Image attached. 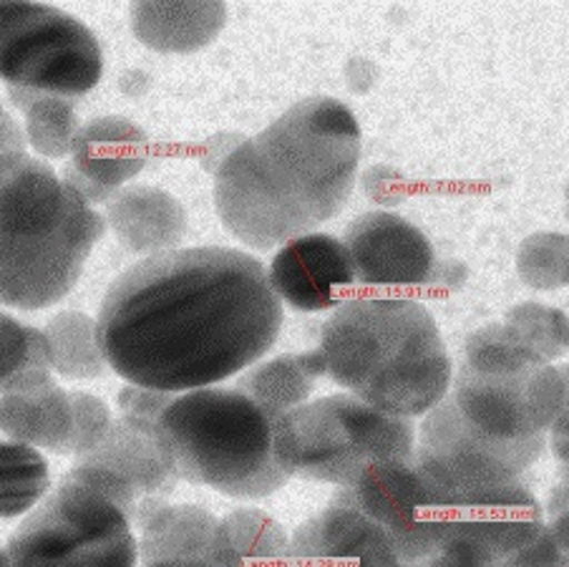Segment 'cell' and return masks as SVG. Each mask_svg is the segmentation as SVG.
Returning <instances> with one entry per match:
<instances>
[{"label":"cell","instance_id":"cell-1","mask_svg":"<svg viewBox=\"0 0 569 567\" xmlns=\"http://www.w3.org/2000/svg\"><path fill=\"white\" fill-rule=\"evenodd\" d=\"M264 265L232 248H184L139 260L99 310L109 368L144 389L187 394L258 364L282 328Z\"/></svg>","mask_w":569,"mask_h":567},{"label":"cell","instance_id":"cell-2","mask_svg":"<svg viewBox=\"0 0 569 567\" xmlns=\"http://www.w3.org/2000/svg\"><path fill=\"white\" fill-rule=\"evenodd\" d=\"M358 162L360 127L353 111L330 97L302 99L220 159L217 212L237 240L272 250L343 210Z\"/></svg>","mask_w":569,"mask_h":567},{"label":"cell","instance_id":"cell-3","mask_svg":"<svg viewBox=\"0 0 569 567\" xmlns=\"http://www.w3.org/2000/svg\"><path fill=\"white\" fill-rule=\"evenodd\" d=\"M328 376L386 414L426 416L449 396L451 358L431 310L413 298H348L322 324Z\"/></svg>","mask_w":569,"mask_h":567},{"label":"cell","instance_id":"cell-4","mask_svg":"<svg viewBox=\"0 0 569 567\" xmlns=\"http://www.w3.org/2000/svg\"><path fill=\"white\" fill-rule=\"evenodd\" d=\"M107 232V217L41 159L0 155V302L43 310L63 300Z\"/></svg>","mask_w":569,"mask_h":567},{"label":"cell","instance_id":"cell-5","mask_svg":"<svg viewBox=\"0 0 569 567\" xmlns=\"http://www.w3.org/2000/svg\"><path fill=\"white\" fill-rule=\"evenodd\" d=\"M274 416L237 389L177 394L159 421L179 479L237 499H262L290 475L274 454Z\"/></svg>","mask_w":569,"mask_h":567},{"label":"cell","instance_id":"cell-6","mask_svg":"<svg viewBox=\"0 0 569 567\" xmlns=\"http://www.w3.org/2000/svg\"><path fill=\"white\" fill-rule=\"evenodd\" d=\"M451 399L471 427L491 439H529L552 429L565 401L559 368L505 324L467 338Z\"/></svg>","mask_w":569,"mask_h":567},{"label":"cell","instance_id":"cell-7","mask_svg":"<svg viewBox=\"0 0 569 567\" xmlns=\"http://www.w3.org/2000/svg\"><path fill=\"white\" fill-rule=\"evenodd\" d=\"M274 454L290 477L348 487L376 465L411 461L416 429L353 394H333L282 416Z\"/></svg>","mask_w":569,"mask_h":567},{"label":"cell","instance_id":"cell-8","mask_svg":"<svg viewBox=\"0 0 569 567\" xmlns=\"http://www.w3.org/2000/svg\"><path fill=\"white\" fill-rule=\"evenodd\" d=\"M8 567H137L134 527L93 489L59 481L6 545Z\"/></svg>","mask_w":569,"mask_h":567},{"label":"cell","instance_id":"cell-9","mask_svg":"<svg viewBox=\"0 0 569 567\" xmlns=\"http://www.w3.org/2000/svg\"><path fill=\"white\" fill-rule=\"evenodd\" d=\"M101 76V43L79 18L46 3H0V79L8 89L79 99Z\"/></svg>","mask_w":569,"mask_h":567},{"label":"cell","instance_id":"cell-10","mask_svg":"<svg viewBox=\"0 0 569 567\" xmlns=\"http://www.w3.org/2000/svg\"><path fill=\"white\" fill-rule=\"evenodd\" d=\"M61 481L107 497L127 515L131 527L141 529L151 515L167 505L179 475L159 424L119 416L101 447L76 459Z\"/></svg>","mask_w":569,"mask_h":567},{"label":"cell","instance_id":"cell-11","mask_svg":"<svg viewBox=\"0 0 569 567\" xmlns=\"http://www.w3.org/2000/svg\"><path fill=\"white\" fill-rule=\"evenodd\" d=\"M330 505L363 513L391 537L401 565H421L436 553L446 533L449 491L411 461H386L366 469L353 485L340 487Z\"/></svg>","mask_w":569,"mask_h":567},{"label":"cell","instance_id":"cell-12","mask_svg":"<svg viewBox=\"0 0 569 567\" xmlns=\"http://www.w3.org/2000/svg\"><path fill=\"white\" fill-rule=\"evenodd\" d=\"M547 434L505 441L463 419L451 396L423 416L416 444V465L449 495L473 487L515 481L542 457Z\"/></svg>","mask_w":569,"mask_h":567},{"label":"cell","instance_id":"cell-13","mask_svg":"<svg viewBox=\"0 0 569 567\" xmlns=\"http://www.w3.org/2000/svg\"><path fill=\"white\" fill-rule=\"evenodd\" d=\"M545 527V507L525 481L515 479L449 495L443 537L497 567L521 547L532 545Z\"/></svg>","mask_w":569,"mask_h":567},{"label":"cell","instance_id":"cell-14","mask_svg":"<svg viewBox=\"0 0 569 567\" xmlns=\"http://www.w3.org/2000/svg\"><path fill=\"white\" fill-rule=\"evenodd\" d=\"M343 245L356 282L366 288H421L436 278V252L419 227L393 212H366L348 225Z\"/></svg>","mask_w":569,"mask_h":567},{"label":"cell","instance_id":"cell-15","mask_svg":"<svg viewBox=\"0 0 569 567\" xmlns=\"http://www.w3.org/2000/svg\"><path fill=\"white\" fill-rule=\"evenodd\" d=\"M149 162V139L124 117H99L79 129L63 182L89 205L109 202Z\"/></svg>","mask_w":569,"mask_h":567},{"label":"cell","instance_id":"cell-16","mask_svg":"<svg viewBox=\"0 0 569 567\" xmlns=\"http://www.w3.org/2000/svg\"><path fill=\"white\" fill-rule=\"evenodd\" d=\"M270 282L282 302L300 314H320L348 300L356 270L343 240L310 232L282 245L270 262Z\"/></svg>","mask_w":569,"mask_h":567},{"label":"cell","instance_id":"cell-17","mask_svg":"<svg viewBox=\"0 0 569 567\" xmlns=\"http://www.w3.org/2000/svg\"><path fill=\"white\" fill-rule=\"evenodd\" d=\"M288 567H401L391 537L363 513L330 505L290 537Z\"/></svg>","mask_w":569,"mask_h":567},{"label":"cell","instance_id":"cell-18","mask_svg":"<svg viewBox=\"0 0 569 567\" xmlns=\"http://www.w3.org/2000/svg\"><path fill=\"white\" fill-rule=\"evenodd\" d=\"M0 431L38 451L66 457L73 444L71 394L53 376H36L0 394Z\"/></svg>","mask_w":569,"mask_h":567},{"label":"cell","instance_id":"cell-19","mask_svg":"<svg viewBox=\"0 0 569 567\" xmlns=\"http://www.w3.org/2000/svg\"><path fill=\"white\" fill-rule=\"evenodd\" d=\"M107 222L129 252L159 255L177 250L187 235V212L167 189L131 185L107 202Z\"/></svg>","mask_w":569,"mask_h":567},{"label":"cell","instance_id":"cell-20","mask_svg":"<svg viewBox=\"0 0 569 567\" xmlns=\"http://www.w3.org/2000/svg\"><path fill=\"white\" fill-rule=\"evenodd\" d=\"M227 23L224 3H144L131 6V26L141 43L161 53H192L210 46Z\"/></svg>","mask_w":569,"mask_h":567},{"label":"cell","instance_id":"cell-21","mask_svg":"<svg viewBox=\"0 0 569 567\" xmlns=\"http://www.w3.org/2000/svg\"><path fill=\"white\" fill-rule=\"evenodd\" d=\"M328 374L326 356L320 348L306 354H284L270 361L252 366L237 378L234 389L250 396L274 419L296 411L298 406L308 404L316 384Z\"/></svg>","mask_w":569,"mask_h":567},{"label":"cell","instance_id":"cell-22","mask_svg":"<svg viewBox=\"0 0 569 567\" xmlns=\"http://www.w3.org/2000/svg\"><path fill=\"white\" fill-rule=\"evenodd\" d=\"M217 519L197 505H164L139 529L141 567L172 560L212 563Z\"/></svg>","mask_w":569,"mask_h":567},{"label":"cell","instance_id":"cell-23","mask_svg":"<svg viewBox=\"0 0 569 567\" xmlns=\"http://www.w3.org/2000/svg\"><path fill=\"white\" fill-rule=\"evenodd\" d=\"M290 537L272 515L242 507L224 515L214 529V567H284Z\"/></svg>","mask_w":569,"mask_h":567},{"label":"cell","instance_id":"cell-24","mask_svg":"<svg viewBox=\"0 0 569 567\" xmlns=\"http://www.w3.org/2000/svg\"><path fill=\"white\" fill-rule=\"evenodd\" d=\"M51 346L53 371L69 381H91L109 371L99 340V324L81 310H63L43 328Z\"/></svg>","mask_w":569,"mask_h":567},{"label":"cell","instance_id":"cell-25","mask_svg":"<svg viewBox=\"0 0 569 567\" xmlns=\"http://www.w3.org/2000/svg\"><path fill=\"white\" fill-rule=\"evenodd\" d=\"M8 97L26 113V139L38 155L46 159L71 155L73 139L81 129L76 99L26 89H8Z\"/></svg>","mask_w":569,"mask_h":567},{"label":"cell","instance_id":"cell-26","mask_svg":"<svg viewBox=\"0 0 569 567\" xmlns=\"http://www.w3.org/2000/svg\"><path fill=\"white\" fill-rule=\"evenodd\" d=\"M49 489L51 469L41 451L21 441H0V519L33 513Z\"/></svg>","mask_w":569,"mask_h":567},{"label":"cell","instance_id":"cell-27","mask_svg":"<svg viewBox=\"0 0 569 567\" xmlns=\"http://www.w3.org/2000/svg\"><path fill=\"white\" fill-rule=\"evenodd\" d=\"M51 371V346L43 330L0 314V394Z\"/></svg>","mask_w":569,"mask_h":567},{"label":"cell","instance_id":"cell-28","mask_svg":"<svg viewBox=\"0 0 569 567\" xmlns=\"http://www.w3.org/2000/svg\"><path fill=\"white\" fill-rule=\"evenodd\" d=\"M505 326L549 364L569 351V316L559 308L525 300L507 310Z\"/></svg>","mask_w":569,"mask_h":567},{"label":"cell","instance_id":"cell-29","mask_svg":"<svg viewBox=\"0 0 569 567\" xmlns=\"http://www.w3.org/2000/svg\"><path fill=\"white\" fill-rule=\"evenodd\" d=\"M517 272L532 290H559L569 286V235L535 232L517 250Z\"/></svg>","mask_w":569,"mask_h":567},{"label":"cell","instance_id":"cell-30","mask_svg":"<svg viewBox=\"0 0 569 567\" xmlns=\"http://www.w3.org/2000/svg\"><path fill=\"white\" fill-rule=\"evenodd\" d=\"M73 404V444L71 457L81 459L99 449L113 427V414L99 396L87 391H71Z\"/></svg>","mask_w":569,"mask_h":567},{"label":"cell","instance_id":"cell-31","mask_svg":"<svg viewBox=\"0 0 569 567\" xmlns=\"http://www.w3.org/2000/svg\"><path fill=\"white\" fill-rule=\"evenodd\" d=\"M174 399H177V394L144 389V386L129 384L127 389L119 391L117 404H119L121 416H127V419L159 424L161 416H164L169 404H172Z\"/></svg>","mask_w":569,"mask_h":567},{"label":"cell","instance_id":"cell-32","mask_svg":"<svg viewBox=\"0 0 569 567\" xmlns=\"http://www.w3.org/2000/svg\"><path fill=\"white\" fill-rule=\"evenodd\" d=\"M497 567H569V555L557 545L549 527H545L532 545L521 547Z\"/></svg>","mask_w":569,"mask_h":567},{"label":"cell","instance_id":"cell-33","mask_svg":"<svg viewBox=\"0 0 569 567\" xmlns=\"http://www.w3.org/2000/svg\"><path fill=\"white\" fill-rule=\"evenodd\" d=\"M547 527L557 540V545L569 555V487L562 485V481L549 491Z\"/></svg>","mask_w":569,"mask_h":567},{"label":"cell","instance_id":"cell-34","mask_svg":"<svg viewBox=\"0 0 569 567\" xmlns=\"http://www.w3.org/2000/svg\"><path fill=\"white\" fill-rule=\"evenodd\" d=\"M557 368H559V376H562V384H565V401H562V409H559L549 434H552V437H567L569 434V361L557 366Z\"/></svg>","mask_w":569,"mask_h":567},{"label":"cell","instance_id":"cell-35","mask_svg":"<svg viewBox=\"0 0 569 567\" xmlns=\"http://www.w3.org/2000/svg\"><path fill=\"white\" fill-rule=\"evenodd\" d=\"M549 444H552V454L559 461V469H569V434L567 437H552L549 434Z\"/></svg>","mask_w":569,"mask_h":567},{"label":"cell","instance_id":"cell-36","mask_svg":"<svg viewBox=\"0 0 569 567\" xmlns=\"http://www.w3.org/2000/svg\"><path fill=\"white\" fill-rule=\"evenodd\" d=\"M147 567H214V565L204 560H172V563H157Z\"/></svg>","mask_w":569,"mask_h":567},{"label":"cell","instance_id":"cell-37","mask_svg":"<svg viewBox=\"0 0 569 567\" xmlns=\"http://www.w3.org/2000/svg\"><path fill=\"white\" fill-rule=\"evenodd\" d=\"M0 567H8V555L3 545H0Z\"/></svg>","mask_w":569,"mask_h":567},{"label":"cell","instance_id":"cell-38","mask_svg":"<svg viewBox=\"0 0 569 567\" xmlns=\"http://www.w3.org/2000/svg\"><path fill=\"white\" fill-rule=\"evenodd\" d=\"M567 215H569V185H567Z\"/></svg>","mask_w":569,"mask_h":567},{"label":"cell","instance_id":"cell-39","mask_svg":"<svg viewBox=\"0 0 569 567\" xmlns=\"http://www.w3.org/2000/svg\"><path fill=\"white\" fill-rule=\"evenodd\" d=\"M3 113H6V109H3V103H0V117H3Z\"/></svg>","mask_w":569,"mask_h":567},{"label":"cell","instance_id":"cell-40","mask_svg":"<svg viewBox=\"0 0 569 567\" xmlns=\"http://www.w3.org/2000/svg\"><path fill=\"white\" fill-rule=\"evenodd\" d=\"M401 567H419V565H401Z\"/></svg>","mask_w":569,"mask_h":567},{"label":"cell","instance_id":"cell-41","mask_svg":"<svg viewBox=\"0 0 569 567\" xmlns=\"http://www.w3.org/2000/svg\"><path fill=\"white\" fill-rule=\"evenodd\" d=\"M284 567H288V565H284Z\"/></svg>","mask_w":569,"mask_h":567}]
</instances>
